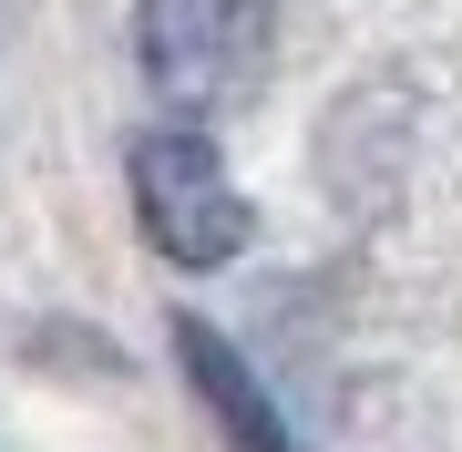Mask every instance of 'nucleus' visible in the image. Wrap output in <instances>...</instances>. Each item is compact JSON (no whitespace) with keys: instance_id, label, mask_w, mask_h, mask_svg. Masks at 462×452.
<instances>
[{"instance_id":"nucleus-1","label":"nucleus","mask_w":462,"mask_h":452,"mask_svg":"<svg viewBox=\"0 0 462 452\" xmlns=\"http://www.w3.org/2000/svg\"><path fill=\"white\" fill-rule=\"evenodd\" d=\"M124 175H134V226H144V247L165 257V268H226V257L257 236L247 185L226 175V154H216L206 134H185V124L134 134Z\"/></svg>"},{"instance_id":"nucleus-2","label":"nucleus","mask_w":462,"mask_h":452,"mask_svg":"<svg viewBox=\"0 0 462 452\" xmlns=\"http://www.w3.org/2000/svg\"><path fill=\"white\" fill-rule=\"evenodd\" d=\"M257 51H267V0H144L134 11V62L175 114L236 103Z\"/></svg>"},{"instance_id":"nucleus-3","label":"nucleus","mask_w":462,"mask_h":452,"mask_svg":"<svg viewBox=\"0 0 462 452\" xmlns=\"http://www.w3.org/2000/svg\"><path fill=\"white\" fill-rule=\"evenodd\" d=\"M175 360H185V381H196L206 421L226 432V452H309V442L288 432V411L267 401V381L236 360V339H226V329H206V318H175Z\"/></svg>"}]
</instances>
